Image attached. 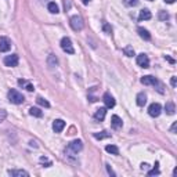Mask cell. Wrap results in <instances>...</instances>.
I'll return each mask as SVG.
<instances>
[{
  "mask_svg": "<svg viewBox=\"0 0 177 177\" xmlns=\"http://www.w3.org/2000/svg\"><path fill=\"white\" fill-rule=\"evenodd\" d=\"M82 148H83V143H82V140H73L72 143L68 145V148H66V155H69V156H72V155H75V154H78L79 151H82Z\"/></svg>",
  "mask_w": 177,
  "mask_h": 177,
  "instance_id": "6da1fadb",
  "label": "cell"
},
{
  "mask_svg": "<svg viewBox=\"0 0 177 177\" xmlns=\"http://www.w3.org/2000/svg\"><path fill=\"white\" fill-rule=\"evenodd\" d=\"M7 97H8V101L11 102V104H22L24 102V96L21 94L18 90H15V89H11L10 91H8V94H7Z\"/></svg>",
  "mask_w": 177,
  "mask_h": 177,
  "instance_id": "7a4b0ae2",
  "label": "cell"
},
{
  "mask_svg": "<svg viewBox=\"0 0 177 177\" xmlns=\"http://www.w3.org/2000/svg\"><path fill=\"white\" fill-rule=\"evenodd\" d=\"M69 24H71V28H72L73 31H82L83 27H85L83 20H82L80 15H73V17H71Z\"/></svg>",
  "mask_w": 177,
  "mask_h": 177,
  "instance_id": "3957f363",
  "label": "cell"
},
{
  "mask_svg": "<svg viewBox=\"0 0 177 177\" xmlns=\"http://www.w3.org/2000/svg\"><path fill=\"white\" fill-rule=\"evenodd\" d=\"M61 49L65 51V53H68V54L75 53L73 44H72V42H71L69 37H62V39H61Z\"/></svg>",
  "mask_w": 177,
  "mask_h": 177,
  "instance_id": "277c9868",
  "label": "cell"
},
{
  "mask_svg": "<svg viewBox=\"0 0 177 177\" xmlns=\"http://www.w3.org/2000/svg\"><path fill=\"white\" fill-rule=\"evenodd\" d=\"M20 62V58H18L17 54H11V56H7L4 58V65L6 66H10V68H14V66L18 65Z\"/></svg>",
  "mask_w": 177,
  "mask_h": 177,
  "instance_id": "5b68a950",
  "label": "cell"
},
{
  "mask_svg": "<svg viewBox=\"0 0 177 177\" xmlns=\"http://www.w3.org/2000/svg\"><path fill=\"white\" fill-rule=\"evenodd\" d=\"M160 112H162V107H160V104H158V102L151 104L150 108H148V114L152 118H158L160 115Z\"/></svg>",
  "mask_w": 177,
  "mask_h": 177,
  "instance_id": "8992f818",
  "label": "cell"
},
{
  "mask_svg": "<svg viewBox=\"0 0 177 177\" xmlns=\"http://www.w3.org/2000/svg\"><path fill=\"white\" fill-rule=\"evenodd\" d=\"M137 65L141 68H148L150 66V58H148L147 54H138L137 56Z\"/></svg>",
  "mask_w": 177,
  "mask_h": 177,
  "instance_id": "52a82bcc",
  "label": "cell"
},
{
  "mask_svg": "<svg viewBox=\"0 0 177 177\" xmlns=\"http://www.w3.org/2000/svg\"><path fill=\"white\" fill-rule=\"evenodd\" d=\"M11 49V42L8 37H6V36H3V37H0V51L2 53H6V51H8Z\"/></svg>",
  "mask_w": 177,
  "mask_h": 177,
  "instance_id": "ba28073f",
  "label": "cell"
},
{
  "mask_svg": "<svg viewBox=\"0 0 177 177\" xmlns=\"http://www.w3.org/2000/svg\"><path fill=\"white\" fill-rule=\"evenodd\" d=\"M102 101H104V104L107 108H114L115 107V98L112 97L109 93H105L104 97H102Z\"/></svg>",
  "mask_w": 177,
  "mask_h": 177,
  "instance_id": "9c48e42d",
  "label": "cell"
},
{
  "mask_svg": "<svg viewBox=\"0 0 177 177\" xmlns=\"http://www.w3.org/2000/svg\"><path fill=\"white\" fill-rule=\"evenodd\" d=\"M64 127H65V122H64L62 119H56V120L53 122V130L56 131V133H61V131L64 130Z\"/></svg>",
  "mask_w": 177,
  "mask_h": 177,
  "instance_id": "30bf717a",
  "label": "cell"
},
{
  "mask_svg": "<svg viewBox=\"0 0 177 177\" xmlns=\"http://www.w3.org/2000/svg\"><path fill=\"white\" fill-rule=\"evenodd\" d=\"M141 83L143 85H145V86H155V85H158V79L156 78H154V76H144V78H141Z\"/></svg>",
  "mask_w": 177,
  "mask_h": 177,
  "instance_id": "8fae6325",
  "label": "cell"
},
{
  "mask_svg": "<svg viewBox=\"0 0 177 177\" xmlns=\"http://www.w3.org/2000/svg\"><path fill=\"white\" fill-rule=\"evenodd\" d=\"M111 125L115 130H119V129L122 127V119L119 118L118 115H114V116L111 118Z\"/></svg>",
  "mask_w": 177,
  "mask_h": 177,
  "instance_id": "7c38bea8",
  "label": "cell"
},
{
  "mask_svg": "<svg viewBox=\"0 0 177 177\" xmlns=\"http://www.w3.org/2000/svg\"><path fill=\"white\" fill-rule=\"evenodd\" d=\"M8 175L12 177H28L29 173L25 172V170H8Z\"/></svg>",
  "mask_w": 177,
  "mask_h": 177,
  "instance_id": "4fadbf2b",
  "label": "cell"
},
{
  "mask_svg": "<svg viewBox=\"0 0 177 177\" xmlns=\"http://www.w3.org/2000/svg\"><path fill=\"white\" fill-rule=\"evenodd\" d=\"M151 11L148 10V8H143V10L140 11V15H138V18H140V21H145V20H151Z\"/></svg>",
  "mask_w": 177,
  "mask_h": 177,
  "instance_id": "5bb4252c",
  "label": "cell"
},
{
  "mask_svg": "<svg viewBox=\"0 0 177 177\" xmlns=\"http://www.w3.org/2000/svg\"><path fill=\"white\" fill-rule=\"evenodd\" d=\"M165 111H166L167 115H175V112H176V105H175V102L167 101L166 105H165Z\"/></svg>",
  "mask_w": 177,
  "mask_h": 177,
  "instance_id": "9a60e30c",
  "label": "cell"
},
{
  "mask_svg": "<svg viewBox=\"0 0 177 177\" xmlns=\"http://www.w3.org/2000/svg\"><path fill=\"white\" fill-rule=\"evenodd\" d=\"M47 65H49L50 68H56V66L58 65V60H57V57L54 56V54H50V56L47 57Z\"/></svg>",
  "mask_w": 177,
  "mask_h": 177,
  "instance_id": "2e32d148",
  "label": "cell"
},
{
  "mask_svg": "<svg viewBox=\"0 0 177 177\" xmlns=\"http://www.w3.org/2000/svg\"><path fill=\"white\" fill-rule=\"evenodd\" d=\"M105 115H107V108H100V109H97V111H96L94 118L97 119V120H104Z\"/></svg>",
  "mask_w": 177,
  "mask_h": 177,
  "instance_id": "e0dca14e",
  "label": "cell"
},
{
  "mask_svg": "<svg viewBox=\"0 0 177 177\" xmlns=\"http://www.w3.org/2000/svg\"><path fill=\"white\" fill-rule=\"evenodd\" d=\"M18 85H20L21 87H25L28 91H33V90H35L33 86H32L31 83L28 82V80H25V79H20V80H18Z\"/></svg>",
  "mask_w": 177,
  "mask_h": 177,
  "instance_id": "ac0fdd59",
  "label": "cell"
},
{
  "mask_svg": "<svg viewBox=\"0 0 177 177\" xmlns=\"http://www.w3.org/2000/svg\"><path fill=\"white\" fill-rule=\"evenodd\" d=\"M137 32H138V35H140V37H143L144 40H150L151 39V35H150V32H148L147 29H144V28H137Z\"/></svg>",
  "mask_w": 177,
  "mask_h": 177,
  "instance_id": "d6986e66",
  "label": "cell"
},
{
  "mask_svg": "<svg viewBox=\"0 0 177 177\" xmlns=\"http://www.w3.org/2000/svg\"><path fill=\"white\" fill-rule=\"evenodd\" d=\"M136 100H137V105H138V107H144L145 102H147V96L144 94V93H138Z\"/></svg>",
  "mask_w": 177,
  "mask_h": 177,
  "instance_id": "ffe728a7",
  "label": "cell"
},
{
  "mask_svg": "<svg viewBox=\"0 0 177 177\" xmlns=\"http://www.w3.org/2000/svg\"><path fill=\"white\" fill-rule=\"evenodd\" d=\"M29 114L32 115V116H36V118H42V116H43V112L40 111V108H36V107H32L29 109Z\"/></svg>",
  "mask_w": 177,
  "mask_h": 177,
  "instance_id": "44dd1931",
  "label": "cell"
},
{
  "mask_svg": "<svg viewBox=\"0 0 177 177\" xmlns=\"http://www.w3.org/2000/svg\"><path fill=\"white\" fill-rule=\"evenodd\" d=\"M47 8H49V11H50V12H53V14H57V12L60 11L58 6H57L54 2H50L49 4H47Z\"/></svg>",
  "mask_w": 177,
  "mask_h": 177,
  "instance_id": "7402d4cb",
  "label": "cell"
},
{
  "mask_svg": "<svg viewBox=\"0 0 177 177\" xmlns=\"http://www.w3.org/2000/svg\"><path fill=\"white\" fill-rule=\"evenodd\" d=\"M105 151L109 154H112V155H119V150L116 145H107L105 147Z\"/></svg>",
  "mask_w": 177,
  "mask_h": 177,
  "instance_id": "603a6c76",
  "label": "cell"
},
{
  "mask_svg": "<svg viewBox=\"0 0 177 177\" xmlns=\"http://www.w3.org/2000/svg\"><path fill=\"white\" fill-rule=\"evenodd\" d=\"M93 136H94V138H97V140H102V138L111 137V134L107 133V131H100V133H94Z\"/></svg>",
  "mask_w": 177,
  "mask_h": 177,
  "instance_id": "cb8c5ba5",
  "label": "cell"
},
{
  "mask_svg": "<svg viewBox=\"0 0 177 177\" xmlns=\"http://www.w3.org/2000/svg\"><path fill=\"white\" fill-rule=\"evenodd\" d=\"M36 102H37L39 105H42V107H44V108H49V107H50V102L47 101V100L42 98V97H37V98H36Z\"/></svg>",
  "mask_w": 177,
  "mask_h": 177,
  "instance_id": "d4e9b609",
  "label": "cell"
},
{
  "mask_svg": "<svg viewBox=\"0 0 177 177\" xmlns=\"http://www.w3.org/2000/svg\"><path fill=\"white\" fill-rule=\"evenodd\" d=\"M123 53H125V56H127V57H133L134 56V49L131 46H126L123 49Z\"/></svg>",
  "mask_w": 177,
  "mask_h": 177,
  "instance_id": "484cf974",
  "label": "cell"
},
{
  "mask_svg": "<svg viewBox=\"0 0 177 177\" xmlns=\"http://www.w3.org/2000/svg\"><path fill=\"white\" fill-rule=\"evenodd\" d=\"M138 2L140 0H123L125 6H127V7H134V6L138 4Z\"/></svg>",
  "mask_w": 177,
  "mask_h": 177,
  "instance_id": "4316f807",
  "label": "cell"
},
{
  "mask_svg": "<svg viewBox=\"0 0 177 177\" xmlns=\"http://www.w3.org/2000/svg\"><path fill=\"white\" fill-rule=\"evenodd\" d=\"M102 29H104V31H105V33H108V35H111V33H112L111 27H109L107 22H102Z\"/></svg>",
  "mask_w": 177,
  "mask_h": 177,
  "instance_id": "83f0119b",
  "label": "cell"
},
{
  "mask_svg": "<svg viewBox=\"0 0 177 177\" xmlns=\"http://www.w3.org/2000/svg\"><path fill=\"white\" fill-rule=\"evenodd\" d=\"M158 165H159V163H155V169H152V170H150V172H148V176H154V175H159V170H158Z\"/></svg>",
  "mask_w": 177,
  "mask_h": 177,
  "instance_id": "f1b7e54d",
  "label": "cell"
},
{
  "mask_svg": "<svg viewBox=\"0 0 177 177\" xmlns=\"http://www.w3.org/2000/svg\"><path fill=\"white\" fill-rule=\"evenodd\" d=\"M6 118H7V112H6L4 109H0V123H2V122H4Z\"/></svg>",
  "mask_w": 177,
  "mask_h": 177,
  "instance_id": "f546056e",
  "label": "cell"
},
{
  "mask_svg": "<svg viewBox=\"0 0 177 177\" xmlns=\"http://www.w3.org/2000/svg\"><path fill=\"white\" fill-rule=\"evenodd\" d=\"M169 18V14L165 11H159V20H167Z\"/></svg>",
  "mask_w": 177,
  "mask_h": 177,
  "instance_id": "4dcf8cb0",
  "label": "cell"
},
{
  "mask_svg": "<svg viewBox=\"0 0 177 177\" xmlns=\"http://www.w3.org/2000/svg\"><path fill=\"white\" fill-rule=\"evenodd\" d=\"M40 163H47V165H51V162H50V160L49 159H47V158H44V156H42L40 158Z\"/></svg>",
  "mask_w": 177,
  "mask_h": 177,
  "instance_id": "1f68e13d",
  "label": "cell"
},
{
  "mask_svg": "<svg viewBox=\"0 0 177 177\" xmlns=\"http://www.w3.org/2000/svg\"><path fill=\"white\" fill-rule=\"evenodd\" d=\"M105 166H107V170H108L109 175H111V176H115V173H114V170L111 169V166H109V165H105Z\"/></svg>",
  "mask_w": 177,
  "mask_h": 177,
  "instance_id": "d6a6232c",
  "label": "cell"
},
{
  "mask_svg": "<svg viewBox=\"0 0 177 177\" xmlns=\"http://www.w3.org/2000/svg\"><path fill=\"white\" fill-rule=\"evenodd\" d=\"M170 83H172V86L173 87H176V83H177V80H176V76H173L172 80H170Z\"/></svg>",
  "mask_w": 177,
  "mask_h": 177,
  "instance_id": "836d02e7",
  "label": "cell"
},
{
  "mask_svg": "<svg viewBox=\"0 0 177 177\" xmlns=\"http://www.w3.org/2000/svg\"><path fill=\"white\" fill-rule=\"evenodd\" d=\"M176 127H177V122H175V123H173V126L170 127V131H172V133H175V131H176Z\"/></svg>",
  "mask_w": 177,
  "mask_h": 177,
  "instance_id": "e575fe53",
  "label": "cell"
},
{
  "mask_svg": "<svg viewBox=\"0 0 177 177\" xmlns=\"http://www.w3.org/2000/svg\"><path fill=\"white\" fill-rule=\"evenodd\" d=\"M148 166H150V165H148V163H143V165H141V169H148Z\"/></svg>",
  "mask_w": 177,
  "mask_h": 177,
  "instance_id": "d590c367",
  "label": "cell"
},
{
  "mask_svg": "<svg viewBox=\"0 0 177 177\" xmlns=\"http://www.w3.org/2000/svg\"><path fill=\"white\" fill-rule=\"evenodd\" d=\"M29 144H31V145H32V147H35V148H37V144H36V141H31V143H29Z\"/></svg>",
  "mask_w": 177,
  "mask_h": 177,
  "instance_id": "8d00e7d4",
  "label": "cell"
},
{
  "mask_svg": "<svg viewBox=\"0 0 177 177\" xmlns=\"http://www.w3.org/2000/svg\"><path fill=\"white\" fill-rule=\"evenodd\" d=\"M165 58H166L167 61H169V62H172V64H173V62H175V60H172V58H170V57H167V56L165 57Z\"/></svg>",
  "mask_w": 177,
  "mask_h": 177,
  "instance_id": "74e56055",
  "label": "cell"
},
{
  "mask_svg": "<svg viewBox=\"0 0 177 177\" xmlns=\"http://www.w3.org/2000/svg\"><path fill=\"white\" fill-rule=\"evenodd\" d=\"M165 2H166V3H169V4H172V3H175L176 0H165Z\"/></svg>",
  "mask_w": 177,
  "mask_h": 177,
  "instance_id": "f35d334b",
  "label": "cell"
},
{
  "mask_svg": "<svg viewBox=\"0 0 177 177\" xmlns=\"http://www.w3.org/2000/svg\"><path fill=\"white\" fill-rule=\"evenodd\" d=\"M89 2H90V0H83V4H87Z\"/></svg>",
  "mask_w": 177,
  "mask_h": 177,
  "instance_id": "ab89813d",
  "label": "cell"
}]
</instances>
